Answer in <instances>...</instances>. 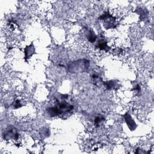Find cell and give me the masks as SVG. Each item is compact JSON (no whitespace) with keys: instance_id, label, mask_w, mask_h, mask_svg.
I'll return each mask as SVG.
<instances>
[{"instance_id":"obj_5","label":"cell","mask_w":154,"mask_h":154,"mask_svg":"<svg viewBox=\"0 0 154 154\" xmlns=\"http://www.w3.org/2000/svg\"><path fill=\"white\" fill-rule=\"evenodd\" d=\"M87 37L88 40L91 42V43H93L95 42L97 36L95 35V33L93 32V30H90L88 31V32L87 33Z\"/></svg>"},{"instance_id":"obj_6","label":"cell","mask_w":154,"mask_h":154,"mask_svg":"<svg viewBox=\"0 0 154 154\" xmlns=\"http://www.w3.org/2000/svg\"><path fill=\"white\" fill-rule=\"evenodd\" d=\"M97 47L99 48L101 50H105L107 51V49H109V47L107 46V43L106 42L103 41V40H99L98 42V45Z\"/></svg>"},{"instance_id":"obj_2","label":"cell","mask_w":154,"mask_h":154,"mask_svg":"<svg viewBox=\"0 0 154 154\" xmlns=\"http://www.w3.org/2000/svg\"><path fill=\"white\" fill-rule=\"evenodd\" d=\"M123 116L125 118V120L128 128H129V129L131 131L135 130L137 128V125H136V122H134V120L133 119L131 115L128 113H126L125 114V115Z\"/></svg>"},{"instance_id":"obj_1","label":"cell","mask_w":154,"mask_h":154,"mask_svg":"<svg viewBox=\"0 0 154 154\" xmlns=\"http://www.w3.org/2000/svg\"><path fill=\"white\" fill-rule=\"evenodd\" d=\"M90 66V62L87 59H80L71 62L68 65L69 71L72 73H80L87 71Z\"/></svg>"},{"instance_id":"obj_4","label":"cell","mask_w":154,"mask_h":154,"mask_svg":"<svg viewBox=\"0 0 154 154\" xmlns=\"http://www.w3.org/2000/svg\"><path fill=\"white\" fill-rule=\"evenodd\" d=\"M34 46L32 43L30 45L27 46L25 49V59L27 60V59H30L34 54Z\"/></svg>"},{"instance_id":"obj_3","label":"cell","mask_w":154,"mask_h":154,"mask_svg":"<svg viewBox=\"0 0 154 154\" xmlns=\"http://www.w3.org/2000/svg\"><path fill=\"white\" fill-rule=\"evenodd\" d=\"M4 139L6 140H9L11 139H13L14 140H17L19 137V134L17 133L16 130L15 129H10L4 134Z\"/></svg>"},{"instance_id":"obj_7","label":"cell","mask_w":154,"mask_h":154,"mask_svg":"<svg viewBox=\"0 0 154 154\" xmlns=\"http://www.w3.org/2000/svg\"><path fill=\"white\" fill-rule=\"evenodd\" d=\"M104 84L106 86V87H107V89H109V90L115 88L116 86H117V84L114 81H109L104 82Z\"/></svg>"}]
</instances>
